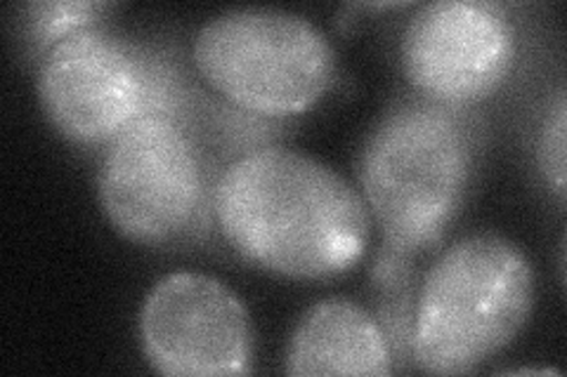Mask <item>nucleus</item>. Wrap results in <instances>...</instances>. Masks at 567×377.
Listing matches in <instances>:
<instances>
[{"instance_id":"3","label":"nucleus","mask_w":567,"mask_h":377,"mask_svg":"<svg viewBox=\"0 0 567 377\" xmlns=\"http://www.w3.org/2000/svg\"><path fill=\"white\" fill-rule=\"evenodd\" d=\"M535 307V269L499 233L458 239L423 279L412 326L414 362L431 375H466L506 349Z\"/></svg>"},{"instance_id":"7","label":"nucleus","mask_w":567,"mask_h":377,"mask_svg":"<svg viewBox=\"0 0 567 377\" xmlns=\"http://www.w3.org/2000/svg\"><path fill=\"white\" fill-rule=\"evenodd\" d=\"M150 366L171 377H229L254 370L256 335L241 300L197 272L164 276L140 312Z\"/></svg>"},{"instance_id":"11","label":"nucleus","mask_w":567,"mask_h":377,"mask_svg":"<svg viewBox=\"0 0 567 377\" xmlns=\"http://www.w3.org/2000/svg\"><path fill=\"white\" fill-rule=\"evenodd\" d=\"M565 130H567V104L565 93L556 95L554 106H548V114L542 125L537 158L548 185L556 189L560 199H565Z\"/></svg>"},{"instance_id":"8","label":"nucleus","mask_w":567,"mask_h":377,"mask_svg":"<svg viewBox=\"0 0 567 377\" xmlns=\"http://www.w3.org/2000/svg\"><path fill=\"white\" fill-rule=\"evenodd\" d=\"M516 55L506 12L483 0H435L416 8L402 35L410 83L440 104L456 106L492 95Z\"/></svg>"},{"instance_id":"5","label":"nucleus","mask_w":567,"mask_h":377,"mask_svg":"<svg viewBox=\"0 0 567 377\" xmlns=\"http://www.w3.org/2000/svg\"><path fill=\"white\" fill-rule=\"evenodd\" d=\"M202 201L197 154L171 118L142 116L112 142L100 170V203L126 239L173 241L197 218Z\"/></svg>"},{"instance_id":"6","label":"nucleus","mask_w":567,"mask_h":377,"mask_svg":"<svg viewBox=\"0 0 567 377\" xmlns=\"http://www.w3.org/2000/svg\"><path fill=\"white\" fill-rule=\"evenodd\" d=\"M156 81L135 50L114 33L87 27L52 45L39 71L48 121L71 142L116 139L158 102Z\"/></svg>"},{"instance_id":"9","label":"nucleus","mask_w":567,"mask_h":377,"mask_svg":"<svg viewBox=\"0 0 567 377\" xmlns=\"http://www.w3.org/2000/svg\"><path fill=\"white\" fill-rule=\"evenodd\" d=\"M287 373L293 377L393 373V354L379 321L343 297L317 302L296 326Z\"/></svg>"},{"instance_id":"4","label":"nucleus","mask_w":567,"mask_h":377,"mask_svg":"<svg viewBox=\"0 0 567 377\" xmlns=\"http://www.w3.org/2000/svg\"><path fill=\"white\" fill-rule=\"evenodd\" d=\"M199 74L254 114L289 116L322 100L336 55L310 20L272 8H237L208 20L194 39Z\"/></svg>"},{"instance_id":"2","label":"nucleus","mask_w":567,"mask_h":377,"mask_svg":"<svg viewBox=\"0 0 567 377\" xmlns=\"http://www.w3.org/2000/svg\"><path fill=\"white\" fill-rule=\"evenodd\" d=\"M471 175L468 125L433 100L393 106L369 133L360 160L364 203L400 255L440 241L466 201Z\"/></svg>"},{"instance_id":"1","label":"nucleus","mask_w":567,"mask_h":377,"mask_svg":"<svg viewBox=\"0 0 567 377\" xmlns=\"http://www.w3.org/2000/svg\"><path fill=\"white\" fill-rule=\"evenodd\" d=\"M213 208L227 243L279 276H339L369 243L362 196L303 151L270 147L241 156L220 177Z\"/></svg>"},{"instance_id":"10","label":"nucleus","mask_w":567,"mask_h":377,"mask_svg":"<svg viewBox=\"0 0 567 377\" xmlns=\"http://www.w3.org/2000/svg\"><path fill=\"white\" fill-rule=\"evenodd\" d=\"M114 10L110 3H85V0H71V3H29L24 8L27 29L31 39L39 45H55L69 33L95 27L104 12Z\"/></svg>"}]
</instances>
